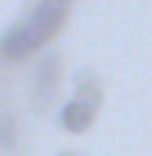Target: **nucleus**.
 Instances as JSON below:
<instances>
[{"label": "nucleus", "instance_id": "1", "mask_svg": "<svg viewBox=\"0 0 152 156\" xmlns=\"http://www.w3.org/2000/svg\"><path fill=\"white\" fill-rule=\"evenodd\" d=\"M69 15V0H40L36 7H29V15L22 22H15L4 37H0V51L7 62H18V58H29L36 55L47 40L62 29Z\"/></svg>", "mask_w": 152, "mask_h": 156}, {"label": "nucleus", "instance_id": "2", "mask_svg": "<svg viewBox=\"0 0 152 156\" xmlns=\"http://www.w3.org/2000/svg\"><path fill=\"white\" fill-rule=\"evenodd\" d=\"M94 116H98V91L69 98V102L62 105V113H58V123H62V131H69V134H83V131L94 123Z\"/></svg>", "mask_w": 152, "mask_h": 156}]
</instances>
